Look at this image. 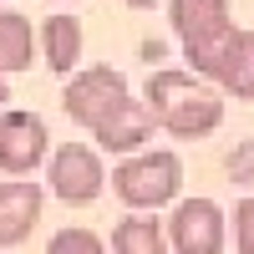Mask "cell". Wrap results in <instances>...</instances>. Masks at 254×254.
<instances>
[{
  "label": "cell",
  "instance_id": "obj_8",
  "mask_svg": "<svg viewBox=\"0 0 254 254\" xmlns=\"http://www.w3.org/2000/svg\"><path fill=\"white\" fill-rule=\"evenodd\" d=\"M41 203H46V193H41V183H31V173L0 183V249L31 239V229L41 224Z\"/></svg>",
  "mask_w": 254,
  "mask_h": 254
},
{
  "label": "cell",
  "instance_id": "obj_10",
  "mask_svg": "<svg viewBox=\"0 0 254 254\" xmlns=\"http://www.w3.org/2000/svg\"><path fill=\"white\" fill-rule=\"evenodd\" d=\"M208 81H214L224 97L254 102V31H234L224 41V51L214 61V71H208Z\"/></svg>",
  "mask_w": 254,
  "mask_h": 254
},
{
  "label": "cell",
  "instance_id": "obj_11",
  "mask_svg": "<svg viewBox=\"0 0 254 254\" xmlns=\"http://www.w3.org/2000/svg\"><path fill=\"white\" fill-rule=\"evenodd\" d=\"M36 51L46 56V66L71 76L76 61H81V20L76 15H46V26L36 36Z\"/></svg>",
  "mask_w": 254,
  "mask_h": 254
},
{
  "label": "cell",
  "instance_id": "obj_1",
  "mask_svg": "<svg viewBox=\"0 0 254 254\" xmlns=\"http://www.w3.org/2000/svg\"><path fill=\"white\" fill-rule=\"evenodd\" d=\"M147 112L158 117L163 132L173 137H208L224 122V92L198 71H153L142 87Z\"/></svg>",
  "mask_w": 254,
  "mask_h": 254
},
{
  "label": "cell",
  "instance_id": "obj_12",
  "mask_svg": "<svg viewBox=\"0 0 254 254\" xmlns=\"http://www.w3.org/2000/svg\"><path fill=\"white\" fill-rule=\"evenodd\" d=\"M36 61V31L20 10H0V71H31Z\"/></svg>",
  "mask_w": 254,
  "mask_h": 254
},
{
  "label": "cell",
  "instance_id": "obj_17",
  "mask_svg": "<svg viewBox=\"0 0 254 254\" xmlns=\"http://www.w3.org/2000/svg\"><path fill=\"white\" fill-rule=\"evenodd\" d=\"M127 5H132V10H153L158 0H127Z\"/></svg>",
  "mask_w": 254,
  "mask_h": 254
},
{
  "label": "cell",
  "instance_id": "obj_3",
  "mask_svg": "<svg viewBox=\"0 0 254 254\" xmlns=\"http://www.w3.org/2000/svg\"><path fill=\"white\" fill-rule=\"evenodd\" d=\"M173 36L183 41V56L198 76L214 71V61L224 51V41L234 36V20H229V0H173Z\"/></svg>",
  "mask_w": 254,
  "mask_h": 254
},
{
  "label": "cell",
  "instance_id": "obj_14",
  "mask_svg": "<svg viewBox=\"0 0 254 254\" xmlns=\"http://www.w3.org/2000/svg\"><path fill=\"white\" fill-rule=\"evenodd\" d=\"M107 244H102L97 234H87V229H61V234L51 239V254H102Z\"/></svg>",
  "mask_w": 254,
  "mask_h": 254
},
{
  "label": "cell",
  "instance_id": "obj_4",
  "mask_svg": "<svg viewBox=\"0 0 254 254\" xmlns=\"http://www.w3.org/2000/svg\"><path fill=\"white\" fill-rule=\"evenodd\" d=\"M132 97L127 92V76L117 66H81L71 81H66V92H61V112H66L76 127H92L107 117L112 107H122V102Z\"/></svg>",
  "mask_w": 254,
  "mask_h": 254
},
{
  "label": "cell",
  "instance_id": "obj_7",
  "mask_svg": "<svg viewBox=\"0 0 254 254\" xmlns=\"http://www.w3.org/2000/svg\"><path fill=\"white\" fill-rule=\"evenodd\" d=\"M168 244L178 254H219L224 249V208L214 198H183L168 219Z\"/></svg>",
  "mask_w": 254,
  "mask_h": 254
},
{
  "label": "cell",
  "instance_id": "obj_15",
  "mask_svg": "<svg viewBox=\"0 0 254 254\" xmlns=\"http://www.w3.org/2000/svg\"><path fill=\"white\" fill-rule=\"evenodd\" d=\"M234 244H239V254H254V198H244L234 208Z\"/></svg>",
  "mask_w": 254,
  "mask_h": 254
},
{
  "label": "cell",
  "instance_id": "obj_5",
  "mask_svg": "<svg viewBox=\"0 0 254 254\" xmlns=\"http://www.w3.org/2000/svg\"><path fill=\"white\" fill-rule=\"evenodd\" d=\"M46 183L61 203H92L102 198V188H107V173H102V158L92 153L87 142H66L51 153V168H46Z\"/></svg>",
  "mask_w": 254,
  "mask_h": 254
},
{
  "label": "cell",
  "instance_id": "obj_6",
  "mask_svg": "<svg viewBox=\"0 0 254 254\" xmlns=\"http://www.w3.org/2000/svg\"><path fill=\"white\" fill-rule=\"evenodd\" d=\"M51 153V132L36 112H0V173L26 178Z\"/></svg>",
  "mask_w": 254,
  "mask_h": 254
},
{
  "label": "cell",
  "instance_id": "obj_9",
  "mask_svg": "<svg viewBox=\"0 0 254 254\" xmlns=\"http://www.w3.org/2000/svg\"><path fill=\"white\" fill-rule=\"evenodd\" d=\"M153 127H158V117L147 112V102L127 97L122 107H112L107 117L92 127V137L107 147V153H132V147H142L147 137H153Z\"/></svg>",
  "mask_w": 254,
  "mask_h": 254
},
{
  "label": "cell",
  "instance_id": "obj_16",
  "mask_svg": "<svg viewBox=\"0 0 254 254\" xmlns=\"http://www.w3.org/2000/svg\"><path fill=\"white\" fill-rule=\"evenodd\" d=\"M10 102V87H5V71H0V107H5Z\"/></svg>",
  "mask_w": 254,
  "mask_h": 254
},
{
  "label": "cell",
  "instance_id": "obj_2",
  "mask_svg": "<svg viewBox=\"0 0 254 254\" xmlns=\"http://www.w3.org/2000/svg\"><path fill=\"white\" fill-rule=\"evenodd\" d=\"M178 188H183V163L168 147H147L112 168V193L127 208H163L178 198Z\"/></svg>",
  "mask_w": 254,
  "mask_h": 254
},
{
  "label": "cell",
  "instance_id": "obj_18",
  "mask_svg": "<svg viewBox=\"0 0 254 254\" xmlns=\"http://www.w3.org/2000/svg\"><path fill=\"white\" fill-rule=\"evenodd\" d=\"M61 5H71V0H61Z\"/></svg>",
  "mask_w": 254,
  "mask_h": 254
},
{
  "label": "cell",
  "instance_id": "obj_13",
  "mask_svg": "<svg viewBox=\"0 0 254 254\" xmlns=\"http://www.w3.org/2000/svg\"><path fill=\"white\" fill-rule=\"evenodd\" d=\"M168 239H163V229L158 219H122L112 229V249L117 254H158Z\"/></svg>",
  "mask_w": 254,
  "mask_h": 254
}]
</instances>
